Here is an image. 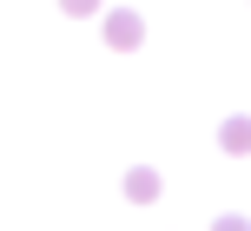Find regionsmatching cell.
<instances>
[{"label": "cell", "instance_id": "cell-2", "mask_svg": "<svg viewBox=\"0 0 251 231\" xmlns=\"http://www.w3.org/2000/svg\"><path fill=\"white\" fill-rule=\"evenodd\" d=\"M126 198H132V205H152V198H159V172L132 165V172H126Z\"/></svg>", "mask_w": 251, "mask_h": 231}, {"label": "cell", "instance_id": "cell-1", "mask_svg": "<svg viewBox=\"0 0 251 231\" xmlns=\"http://www.w3.org/2000/svg\"><path fill=\"white\" fill-rule=\"evenodd\" d=\"M139 40H146V20H139L132 7H113V13H106V46H119V53H132Z\"/></svg>", "mask_w": 251, "mask_h": 231}, {"label": "cell", "instance_id": "cell-3", "mask_svg": "<svg viewBox=\"0 0 251 231\" xmlns=\"http://www.w3.org/2000/svg\"><path fill=\"white\" fill-rule=\"evenodd\" d=\"M218 145L225 152H251V119H225L218 126Z\"/></svg>", "mask_w": 251, "mask_h": 231}, {"label": "cell", "instance_id": "cell-4", "mask_svg": "<svg viewBox=\"0 0 251 231\" xmlns=\"http://www.w3.org/2000/svg\"><path fill=\"white\" fill-rule=\"evenodd\" d=\"M60 13H100V0H60Z\"/></svg>", "mask_w": 251, "mask_h": 231}, {"label": "cell", "instance_id": "cell-5", "mask_svg": "<svg viewBox=\"0 0 251 231\" xmlns=\"http://www.w3.org/2000/svg\"><path fill=\"white\" fill-rule=\"evenodd\" d=\"M212 231H251V225H245V218H238V211H231V218H218V225H212Z\"/></svg>", "mask_w": 251, "mask_h": 231}]
</instances>
